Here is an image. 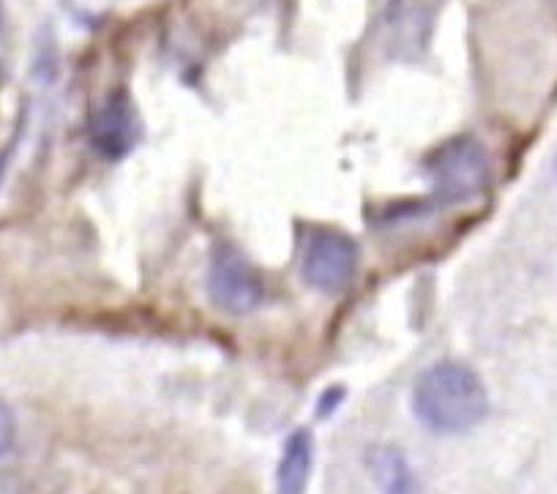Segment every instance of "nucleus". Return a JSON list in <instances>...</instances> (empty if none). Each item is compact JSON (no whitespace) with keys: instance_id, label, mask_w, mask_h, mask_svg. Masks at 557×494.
<instances>
[{"instance_id":"nucleus-1","label":"nucleus","mask_w":557,"mask_h":494,"mask_svg":"<svg viewBox=\"0 0 557 494\" xmlns=\"http://www.w3.org/2000/svg\"><path fill=\"white\" fill-rule=\"evenodd\" d=\"M412 412L430 432L462 434L479 427L490 412V394L470 367L437 361L412 385Z\"/></svg>"},{"instance_id":"nucleus-2","label":"nucleus","mask_w":557,"mask_h":494,"mask_svg":"<svg viewBox=\"0 0 557 494\" xmlns=\"http://www.w3.org/2000/svg\"><path fill=\"white\" fill-rule=\"evenodd\" d=\"M426 178L441 202H470L490 186L492 168L484 145L473 137H451L424 161Z\"/></svg>"},{"instance_id":"nucleus-3","label":"nucleus","mask_w":557,"mask_h":494,"mask_svg":"<svg viewBox=\"0 0 557 494\" xmlns=\"http://www.w3.org/2000/svg\"><path fill=\"white\" fill-rule=\"evenodd\" d=\"M358 271V246L347 233L320 227L304 244L301 273L309 287L320 293H345Z\"/></svg>"},{"instance_id":"nucleus-4","label":"nucleus","mask_w":557,"mask_h":494,"mask_svg":"<svg viewBox=\"0 0 557 494\" xmlns=\"http://www.w3.org/2000/svg\"><path fill=\"white\" fill-rule=\"evenodd\" d=\"M208 295L227 314H249L262 300V282L233 246H219L208 268Z\"/></svg>"},{"instance_id":"nucleus-5","label":"nucleus","mask_w":557,"mask_h":494,"mask_svg":"<svg viewBox=\"0 0 557 494\" xmlns=\"http://www.w3.org/2000/svg\"><path fill=\"white\" fill-rule=\"evenodd\" d=\"M137 139L139 121L126 90H112L90 112V143L104 159L117 161L132 153Z\"/></svg>"},{"instance_id":"nucleus-6","label":"nucleus","mask_w":557,"mask_h":494,"mask_svg":"<svg viewBox=\"0 0 557 494\" xmlns=\"http://www.w3.org/2000/svg\"><path fill=\"white\" fill-rule=\"evenodd\" d=\"M363 461L380 494H421V483L410 461L394 445H372Z\"/></svg>"},{"instance_id":"nucleus-7","label":"nucleus","mask_w":557,"mask_h":494,"mask_svg":"<svg viewBox=\"0 0 557 494\" xmlns=\"http://www.w3.org/2000/svg\"><path fill=\"white\" fill-rule=\"evenodd\" d=\"M314 465V440L307 429L287 437L276 467V494H307Z\"/></svg>"},{"instance_id":"nucleus-8","label":"nucleus","mask_w":557,"mask_h":494,"mask_svg":"<svg viewBox=\"0 0 557 494\" xmlns=\"http://www.w3.org/2000/svg\"><path fill=\"white\" fill-rule=\"evenodd\" d=\"M385 23H388V39L396 50H401L405 55L424 50L426 12L418 7L416 0H394L385 12Z\"/></svg>"},{"instance_id":"nucleus-9","label":"nucleus","mask_w":557,"mask_h":494,"mask_svg":"<svg viewBox=\"0 0 557 494\" xmlns=\"http://www.w3.org/2000/svg\"><path fill=\"white\" fill-rule=\"evenodd\" d=\"M17 437V421H14V412L7 402H0V456L9 454Z\"/></svg>"},{"instance_id":"nucleus-10","label":"nucleus","mask_w":557,"mask_h":494,"mask_svg":"<svg viewBox=\"0 0 557 494\" xmlns=\"http://www.w3.org/2000/svg\"><path fill=\"white\" fill-rule=\"evenodd\" d=\"M342 396H345V391H339V388L325 391V394L320 396V407H318L320 416H331V412H334V407L342 402Z\"/></svg>"},{"instance_id":"nucleus-11","label":"nucleus","mask_w":557,"mask_h":494,"mask_svg":"<svg viewBox=\"0 0 557 494\" xmlns=\"http://www.w3.org/2000/svg\"><path fill=\"white\" fill-rule=\"evenodd\" d=\"M0 25H3V3H0Z\"/></svg>"},{"instance_id":"nucleus-12","label":"nucleus","mask_w":557,"mask_h":494,"mask_svg":"<svg viewBox=\"0 0 557 494\" xmlns=\"http://www.w3.org/2000/svg\"><path fill=\"white\" fill-rule=\"evenodd\" d=\"M555 168H557V164H555Z\"/></svg>"},{"instance_id":"nucleus-13","label":"nucleus","mask_w":557,"mask_h":494,"mask_svg":"<svg viewBox=\"0 0 557 494\" xmlns=\"http://www.w3.org/2000/svg\"><path fill=\"white\" fill-rule=\"evenodd\" d=\"M555 3H557V0H555Z\"/></svg>"}]
</instances>
